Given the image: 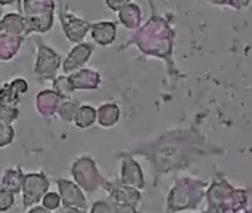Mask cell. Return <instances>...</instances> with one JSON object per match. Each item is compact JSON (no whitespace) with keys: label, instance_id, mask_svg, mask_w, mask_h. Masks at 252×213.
<instances>
[{"label":"cell","instance_id":"cell-1","mask_svg":"<svg viewBox=\"0 0 252 213\" xmlns=\"http://www.w3.org/2000/svg\"><path fill=\"white\" fill-rule=\"evenodd\" d=\"M144 157L153 169L155 178L189 167L206 156H218L222 148L209 142L197 126L166 131L152 141L143 142L129 151Z\"/></svg>","mask_w":252,"mask_h":213},{"label":"cell","instance_id":"cell-2","mask_svg":"<svg viewBox=\"0 0 252 213\" xmlns=\"http://www.w3.org/2000/svg\"><path fill=\"white\" fill-rule=\"evenodd\" d=\"M174 43H175V28L171 23V17H163L152 12V17L138 27L137 31L125 43V48L134 45L144 56L158 58L165 61L168 73L172 79L181 77L180 70L174 61Z\"/></svg>","mask_w":252,"mask_h":213},{"label":"cell","instance_id":"cell-3","mask_svg":"<svg viewBox=\"0 0 252 213\" xmlns=\"http://www.w3.org/2000/svg\"><path fill=\"white\" fill-rule=\"evenodd\" d=\"M205 203L209 213H242L248 210L249 194L248 189L234 186L224 173L218 172L206 186Z\"/></svg>","mask_w":252,"mask_h":213},{"label":"cell","instance_id":"cell-4","mask_svg":"<svg viewBox=\"0 0 252 213\" xmlns=\"http://www.w3.org/2000/svg\"><path fill=\"white\" fill-rule=\"evenodd\" d=\"M206 186V181L194 176L177 178L166 195L165 213H183L199 209L205 201Z\"/></svg>","mask_w":252,"mask_h":213},{"label":"cell","instance_id":"cell-5","mask_svg":"<svg viewBox=\"0 0 252 213\" xmlns=\"http://www.w3.org/2000/svg\"><path fill=\"white\" fill-rule=\"evenodd\" d=\"M17 3L18 12L26 20V37L52 30L57 11L55 0H18Z\"/></svg>","mask_w":252,"mask_h":213},{"label":"cell","instance_id":"cell-6","mask_svg":"<svg viewBox=\"0 0 252 213\" xmlns=\"http://www.w3.org/2000/svg\"><path fill=\"white\" fill-rule=\"evenodd\" d=\"M70 173L73 181L83 189V192H89V194L102 189L107 181L99 172L95 159L89 154H82L76 157L71 163Z\"/></svg>","mask_w":252,"mask_h":213},{"label":"cell","instance_id":"cell-7","mask_svg":"<svg viewBox=\"0 0 252 213\" xmlns=\"http://www.w3.org/2000/svg\"><path fill=\"white\" fill-rule=\"evenodd\" d=\"M32 39H33V42L36 45V51H37L36 62L33 67L36 77L40 81H54L57 79L58 71L63 64L61 55L52 46L46 45L45 40L42 39V36L34 34Z\"/></svg>","mask_w":252,"mask_h":213},{"label":"cell","instance_id":"cell-8","mask_svg":"<svg viewBox=\"0 0 252 213\" xmlns=\"http://www.w3.org/2000/svg\"><path fill=\"white\" fill-rule=\"evenodd\" d=\"M55 2H57V8H58L60 23H61V27H63V31H64L67 40L74 45L82 43L85 40L86 34L89 33L91 23L74 15L64 0H55Z\"/></svg>","mask_w":252,"mask_h":213},{"label":"cell","instance_id":"cell-9","mask_svg":"<svg viewBox=\"0 0 252 213\" xmlns=\"http://www.w3.org/2000/svg\"><path fill=\"white\" fill-rule=\"evenodd\" d=\"M49 188H51V181L43 170L26 173L21 188L23 207L30 209L39 204L42 197L49 191Z\"/></svg>","mask_w":252,"mask_h":213},{"label":"cell","instance_id":"cell-10","mask_svg":"<svg viewBox=\"0 0 252 213\" xmlns=\"http://www.w3.org/2000/svg\"><path fill=\"white\" fill-rule=\"evenodd\" d=\"M116 157L120 161L119 181L125 185L134 186L137 189H144V186H146L144 170H143L141 164L135 160V156L123 151V153H117Z\"/></svg>","mask_w":252,"mask_h":213},{"label":"cell","instance_id":"cell-11","mask_svg":"<svg viewBox=\"0 0 252 213\" xmlns=\"http://www.w3.org/2000/svg\"><path fill=\"white\" fill-rule=\"evenodd\" d=\"M58 194L61 197L63 207H76V209H88V200L83 189L71 179L57 178L55 179Z\"/></svg>","mask_w":252,"mask_h":213},{"label":"cell","instance_id":"cell-12","mask_svg":"<svg viewBox=\"0 0 252 213\" xmlns=\"http://www.w3.org/2000/svg\"><path fill=\"white\" fill-rule=\"evenodd\" d=\"M102 189L108 194V198L114 203H125V204H132L138 207L143 200L141 189L125 185L119 179H113V181L107 179Z\"/></svg>","mask_w":252,"mask_h":213},{"label":"cell","instance_id":"cell-13","mask_svg":"<svg viewBox=\"0 0 252 213\" xmlns=\"http://www.w3.org/2000/svg\"><path fill=\"white\" fill-rule=\"evenodd\" d=\"M94 51H95V46L92 43L82 42V43L74 45V48L68 52L65 59H63V64H61L63 73L67 76V74H71V73L83 68L88 64V61L91 59Z\"/></svg>","mask_w":252,"mask_h":213},{"label":"cell","instance_id":"cell-14","mask_svg":"<svg viewBox=\"0 0 252 213\" xmlns=\"http://www.w3.org/2000/svg\"><path fill=\"white\" fill-rule=\"evenodd\" d=\"M68 84L73 92L76 90H96L99 89L102 79L101 74L91 68H80L71 74H67Z\"/></svg>","mask_w":252,"mask_h":213},{"label":"cell","instance_id":"cell-15","mask_svg":"<svg viewBox=\"0 0 252 213\" xmlns=\"http://www.w3.org/2000/svg\"><path fill=\"white\" fill-rule=\"evenodd\" d=\"M64 98L54 89H43L34 98V106L39 116L43 119H52L57 116L58 105Z\"/></svg>","mask_w":252,"mask_h":213},{"label":"cell","instance_id":"cell-16","mask_svg":"<svg viewBox=\"0 0 252 213\" xmlns=\"http://www.w3.org/2000/svg\"><path fill=\"white\" fill-rule=\"evenodd\" d=\"M29 92V83L23 77H17L0 86V102L18 106L23 96Z\"/></svg>","mask_w":252,"mask_h":213},{"label":"cell","instance_id":"cell-17","mask_svg":"<svg viewBox=\"0 0 252 213\" xmlns=\"http://www.w3.org/2000/svg\"><path fill=\"white\" fill-rule=\"evenodd\" d=\"M92 40L98 46H110L116 42L117 39V26L113 21H99L91 24L89 28Z\"/></svg>","mask_w":252,"mask_h":213},{"label":"cell","instance_id":"cell-18","mask_svg":"<svg viewBox=\"0 0 252 213\" xmlns=\"http://www.w3.org/2000/svg\"><path fill=\"white\" fill-rule=\"evenodd\" d=\"M120 122V106L116 102H104L96 108V125L111 129Z\"/></svg>","mask_w":252,"mask_h":213},{"label":"cell","instance_id":"cell-19","mask_svg":"<svg viewBox=\"0 0 252 213\" xmlns=\"http://www.w3.org/2000/svg\"><path fill=\"white\" fill-rule=\"evenodd\" d=\"M117 18H119L122 27H125L126 30H129V31H134L143 23V11L137 3L129 2L128 5H125L117 12Z\"/></svg>","mask_w":252,"mask_h":213},{"label":"cell","instance_id":"cell-20","mask_svg":"<svg viewBox=\"0 0 252 213\" xmlns=\"http://www.w3.org/2000/svg\"><path fill=\"white\" fill-rule=\"evenodd\" d=\"M24 42H26L24 36H12V34L0 33V61L2 62L12 61L18 55Z\"/></svg>","mask_w":252,"mask_h":213},{"label":"cell","instance_id":"cell-21","mask_svg":"<svg viewBox=\"0 0 252 213\" xmlns=\"http://www.w3.org/2000/svg\"><path fill=\"white\" fill-rule=\"evenodd\" d=\"M0 33L24 36L26 37V20L20 12H9L0 18Z\"/></svg>","mask_w":252,"mask_h":213},{"label":"cell","instance_id":"cell-22","mask_svg":"<svg viewBox=\"0 0 252 213\" xmlns=\"http://www.w3.org/2000/svg\"><path fill=\"white\" fill-rule=\"evenodd\" d=\"M24 170L21 166H11L6 167L2 173V179H0V186H3L14 192L15 195L21 192L23 182H24Z\"/></svg>","mask_w":252,"mask_h":213},{"label":"cell","instance_id":"cell-23","mask_svg":"<svg viewBox=\"0 0 252 213\" xmlns=\"http://www.w3.org/2000/svg\"><path fill=\"white\" fill-rule=\"evenodd\" d=\"M73 123L77 129L86 131L96 123V108L89 104H83L77 106V111L74 114Z\"/></svg>","mask_w":252,"mask_h":213},{"label":"cell","instance_id":"cell-24","mask_svg":"<svg viewBox=\"0 0 252 213\" xmlns=\"http://www.w3.org/2000/svg\"><path fill=\"white\" fill-rule=\"evenodd\" d=\"M80 104L71 98H64L61 101V104L58 105V110H57V116L60 117V120L65 122V123H73L74 114L77 111V106Z\"/></svg>","mask_w":252,"mask_h":213},{"label":"cell","instance_id":"cell-25","mask_svg":"<svg viewBox=\"0 0 252 213\" xmlns=\"http://www.w3.org/2000/svg\"><path fill=\"white\" fill-rule=\"evenodd\" d=\"M20 119V108L14 105L0 102V123L2 125H14Z\"/></svg>","mask_w":252,"mask_h":213},{"label":"cell","instance_id":"cell-26","mask_svg":"<svg viewBox=\"0 0 252 213\" xmlns=\"http://www.w3.org/2000/svg\"><path fill=\"white\" fill-rule=\"evenodd\" d=\"M15 206V194L0 186V213H6Z\"/></svg>","mask_w":252,"mask_h":213},{"label":"cell","instance_id":"cell-27","mask_svg":"<svg viewBox=\"0 0 252 213\" xmlns=\"http://www.w3.org/2000/svg\"><path fill=\"white\" fill-rule=\"evenodd\" d=\"M40 203H42V206H43L45 209H48V210H51V212H55V210H58V209L61 207V197H60V194L55 192V191H48V192L42 197Z\"/></svg>","mask_w":252,"mask_h":213},{"label":"cell","instance_id":"cell-28","mask_svg":"<svg viewBox=\"0 0 252 213\" xmlns=\"http://www.w3.org/2000/svg\"><path fill=\"white\" fill-rule=\"evenodd\" d=\"M15 139V129L12 125L0 123V148L9 147Z\"/></svg>","mask_w":252,"mask_h":213},{"label":"cell","instance_id":"cell-29","mask_svg":"<svg viewBox=\"0 0 252 213\" xmlns=\"http://www.w3.org/2000/svg\"><path fill=\"white\" fill-rule=\"evenodd\" d=\"M52 83H54L52 89L57 90L63 98H71L73 90H71V87L68 84V80H67V76L65 74L64 76H57V79Z\"/></svg>","mask_w":252,"mask_h":213},{"label":"cell","instance_id":"cell-30","mask_svg":"<svg viewBox=\"0 0 252 213\" xmlns=\"http://www.w3.org/2000/svg\"><path fill=\"white\" fill-rule=\"evenodd\" d=\"M89 213H113V203H111V200L94 201L92 206H91Z\"/></svg>","mask_w":252,"mask_h":213},{"label":"cell","instance_id":"cell-31","mask_svg":"<svg viewBox=\"0 0 252 213\" xmlns=\"http://www.w3.org/2000/svg\"><path fill=\"white\" fill-rule=\"evenodd\" d=\"M113 203V213H138V207L125 203Z\"/></svg>","mask_w":252,"mask_h":213},{"label":"cell","instance_id":"cell-32","mask_svg":"<svg viewBox=\"0 0 252 213\" xmlns=\"http://www.w3.org/2000/svg\"><path fill=\"white\" fill-rule=\"evenodd\" d=\"M249 6H251V0H227V3H225V8L234 9L237 12L248 9Z\"/></svg>","mask_w":252,"mask_h":213},{"label":"cell","instance_id":"cell-33","mask_svg":"<svg viewBox=\"0 0 252 213\" xmlns=\"http://www.w3.org/2000/svg\"><path fill=\"white\" fill-rule=\"evenodd\" d=\"M132 0H105V6L113 11V12H119L125 5H128Z\"/></svg>","mask_w":252,"mask_h":213},{"label":"cell","instance_id":"cell-34","mask_svg":"<svg viewBox=\"0 0 252 213\" xmlns=\"http://www.w3.org/2000/svg\"><path fill=\"white\" fill-rule=\"evenodd\" d=\"M27 213H52V212H51V210H48V209H45L43 206H39V204H36V206L30 207Z\"/></svg>","mask_w":252,"mask_h":213},{"label":"cell","instance_id":"cell-35","mask_svg":"<svg viewBox=\"0 0 252 213\" xmlns=\"http://www.w3.org/2000/svg\"><path fill=\"white\" fill-rule=\"evenodd\" d=\"M63 213H86V210L76 207H63Z\"/></svg>","mask_w":252,"mask_h":213},{"label":"cell","instance_id":"cell-36","mask_svg":"<svg viewBox=\"0 0 252 213\" xmlns=\"http://www.w3.org/2000/svg\"><path fill=\"white\" fill-rule=\"evenodd\" d=\"M208 2L212 3V5H215V6H222V8H225L227 0H208Z\"/></svg>","mask_w":252,"mask_h":213},{"label":"cell","instance_id":"cell-37","mask_svg":"<svg viewBox=\"0 0 252 213\" xmlns=\"http://www.w3.org/2000/svg\"><path fill=\"white\" fill-rule=\"evenodd\" d=\"M18 0H0V6L2 8H5V6H11V5H14V3H17Z\"/></svg>","mask_w":252,"mask_h":213},{"label":"cell","instance_id":"cell-38","mask_svg":"<svg viewBox=\"0 0 252 213\" xmlns=\"http://www.w3.org/2000/svg\"><path fill=\"white\" fill-rule=\"evenodd\" d=\"M242 213H252V210H245V212H242Z\"/></svg>","mask_w":252,"mask_h":213},{"label":"cell","instance_id":"cell-39","mask_svg":"<svg viewBox=\"0 0 252 213\" xmlns=\"http://www.w3.org/2000/svg\"><path fill=\"white\" fill-rule=\"evenodd\" d=\"M199 213H209L208 210H203V212H199Z\"/></svg>","mask_w":252,"mask_h":213},{"label":"cell","instance_id":"cell-40","mask_svg":"<svg viewBox=\"0 0 252 213\" xmlns=\"http://www.w3.org/2000/svg\"><path fill=\"white\" fill-rule=\"evenodd\" d=\"M0 86H2V83H0Z\"/></svg>","mask_w":252,"mask_h":213}]
</instances>
